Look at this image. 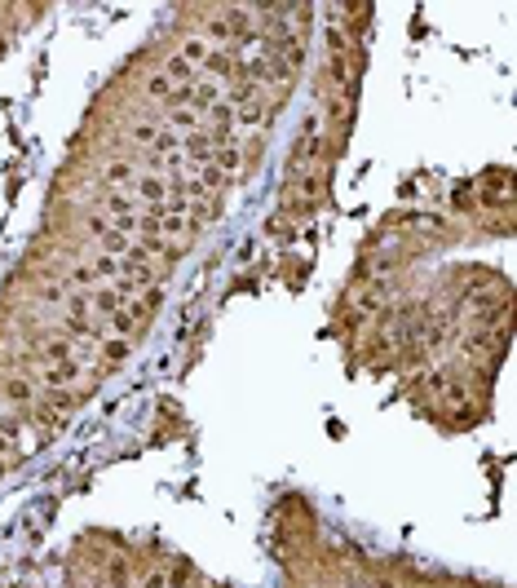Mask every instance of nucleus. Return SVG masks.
<instances>
[{"mask_svg": "<svg viewBox=\"0 0 517 588\" xmlns=\"http://www.w3.org/2000/svg\"><path fill=\"white\" fill-rule=\"evenodd\" d=\"M102 209L111 213V221H120V217H133V200H129L124 191H111V195L102 200Z\"/></svg>", "mask_w": 517, "mask_h": 588, "instance_id": "6e6552de", "label": "nucleus"}, {"mask_svg": "<svg viewBox=\"0 0 517 588\" xmlns=\"http://www.w3.org/2000/svg\"><path fill=\"white\" fill-rule=\"evenodd\" d=\"M164 129H173V133H199L204 129V115L195 111V107H168V115H164Z\"/></svg>", "mask_w": 517, "mask_h": 588, "instance_id": "20e7f679", "label": "nucleus"}, {"mask_svg": "<svg viewBox=\"0 0 517 588\" xmlns=\"http://www.w3.org/2000/svg\"><path fill=\"white\" fill-rule=\"evenodd\" d=\"M270 111H275L270 93H252L248 102H239V107H234V129H239V138L252 133V129H261V124L270 120Z\"/></svg>", "mask_w": 517, "mask_h": 588, "instance_id": "f257e3e1", "label": "nucleus"}, {"mask_svg": "<svg viewBox=\"0 0 517 588\" xmlns=\"http://www.w3.org/2000/svg\"><path fill=\"white\" fill-rule=\"evenodd\" d=\"M142 588H168V575H164V571H147V575H142Z\"/></svg>", "mask_w": 517, "mask_h": 588, "instance_id": "9b49d317", "label": "nucleus"}, {"mask_svg": "<svg viewBox=\"0 0 517 588\" xmlns=\"http://www.w3.org/2000/svg\"><path fill=\"white\" fill-rule=\"evenodd\" d=\"M36 359H40L45 368H54V363H67V359H72V337H67V332L49 337V341L36 350Z\"/></svg>", "mask_w": 517, "mask_h": 588, "instance_id": "423d86ee", "label": "nucleus"}, {"mask_svg": "<svg viewBox=\"0 0 517 588\" xmlns=\"http://www.w3.org/2000/svg\"><path fill=\"white\" fill-rule=\"evenodd\" d=\"M0 478H4V469H0Z\"/></svg>", "mask_w": 517, "mask_h": 588, "instance_id": "4468645a", "label": "nucleus"}, {"mask_svg": "<svg viewBox=\"0 0 517 588\" xmlns=\"http://www.w3.org/2000/svg\"><path fill=\"white\" fill-rule=\"evenodd\" d=\"M106 588H133V575H129V562H124V558H111V562H106Z\"/></svg>", "mask_w": 517, "mask_h": 588, "instance_id": "0eeeda50", "label": "nucleus"}, {"mask_svg": "<svg viewBox=\"0 0 517 588\" xmlns=\"http://www.w3.org/2000/svg\"><path fill=\"white\" fill-rule=\"evenodd\" d=\"M147 93H150V98H159V102L168 107V98H173V80H168L164 72H155V75L147 80Z\"/></svg>", "mask_w": 517, "mask_h": 588, "instance_id": "1a4fd4ad", "label": "nucleus"}, {"mask_svg": "<svg viewBox=\"0 0 517 588\" xmlns=\"http://www.w3.org/2000/svg\"><path fill=\"white\" fill-rule=\"evenodd\" d=\"M164 124H138L133 129V147H147L150 150V142H155V133H159Z\"/></svg>", "mask_w": 517, "mask_h": 588, "instance_id": "9d476101", "label": "nucleus"}, {"mask_svg": "<svg viewBox=\"0 0 517 588\" xmlns=\"http://www.w3.org/2000/svg\"><path fill=\"white\" fill-rule=\"evenodd\" d=\"M336 588H350V584H336Z\"/></svg>", "mask_w": 517, "mask_h": 588, "instance_id": "f8f14e48", "label": "nucleus"}, {"mask_svg": "<svg viewBox=\"0 0 517 588\" xmlns=\"http://www.w3.org/2000/svg\"><path fill=\"white\" fill-rule=\"evenodd\" d=\"M0 394L13 403V407H31V398H36V380L31 376H0Z\"/></svg>", "mask_w": 517, "mask_h": 588, "instance_id": "7ed1b4c3", "label": "nucleus"}, {"mask_svg": "<svg viewBox=\"0 0 517 588\" xmlns=\"http://www.w3.org/2000/svg\"><path fill=\"white\" fill-rule=\"evenodd\" d=\"M133 177H138V168H133V159H111L106 168H102V186L106 191H124V186H133Z\"/></svg>", "mask_w": 517, "mask_h": 588, "instance_id": "39448f33", "label": "nucleus"}, {"mask_svg": "<svg viewBox=\"0 0 517 588\" xmlns=\"http://www.w3.org/2000/svg\"><path fill=\"white\" fill-rule=\"evenodd\" d=\"M93 588H106V584H93Z\"/></svg>", "mask_w": 517, "mask_h": 588, "instance_id": "ddd939ff", "label": "nucleus"}, {"mask_svg": "<svg viewBox=\"0 0 517 588\" xmlns=\"http://www.w3.org/2000/svg\"><path fill=\"white\" fill-rule=\"evenodd\" d=\"M133 195H138L147 209H155V204H164L173 191H168V182H164L159 173H147V168H142V173L133 177Z\"/></svg>", "mask_w": 517, "mask_h": 588, "instance_id": "f03ea898", "label": "nucleus"}]
</instances>
